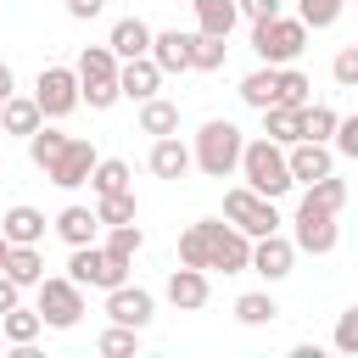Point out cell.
<instances>
[{
    "mask_svg": "<svg viewBox=\"0 0 358 358\" xmlns=\"http://www.w3.org/2000/svg\"><path fill=\"white\" fill-rule=\"evenodd\" d=\"M95 347H101L106 358H134V347H140V330H134V324H112V330H106Z\"/></svg>",
    "mask_w": 358,
    "mask_h": 358,
    "instance_id": "36",
    "label": "cell"
},
{
    "mask_svg": "<svg viewBox=\"0 0 358 358\" xmlns=\"http://www.w3.org/2000/svg\"><path fill=\"white\" fill-rule=\"evenodd\" d=\"M241 101H246V106H257V112H263V106H274V101H280V67H268V62H263L257 73H246V78H241Z\"/></svg>",
    "mask_w": 358,
    "mask_h": 358,
    "instance_id": "23",
    "label": "cell"
},
{
    "mask_svg": "<svg viewBox=\"0 0 358 358\" xmlns=\"http://www.w3.org/2000/svg\"><path fill=\"white\" fill-rule=\"evenodd\" d=\"M224 56H229V39H218V34H196V56H190L196 73H218Z\"/></svg>",
    "mask_w": 358,
    "mask_h": 358,
    "instance_id": "34",
    "label": "cell"
},
{
    "mask_svg": "<svg viewBox=\"0 0 358 358\" xmlns=\"http://www.w3.org/2000/svg\"><path fill=\"white\" fill-rule=\"evenodd\" d=\"M151 313H157V296H151L145 285H129V280H123V285L106 291V319H112V324H134V330H145Z\"/></svg>",
    "mask_w": 358,
    "mask_h": 358,
    "instance_id": "11",
    "label": "cell"
},
{
    "mask_svg": "<svg viewBox=\"0 0 358 358\" xmlns=\"http://www.w3.org/2000/svg\"><path fill=\"white\" fill-rule=\"evenodd\" d=\"M336 123H341V117H336L324 101H308V106H302V140H336Z\"/></svg>",
    "mask_w": 358,
    "mask_h": 358,
    "instance_id": "32",
    "label": "cell"
},
{
    "mask_svg": "<svg viewBox=\"0 0 358 358\" xmlns=\"http://www.w3.org/2000/svg\"><path fill=\"white\" fill-rule=\"evenodd\" d=\"M190 6H196V34L229 39L235 22H241V0H190Z\"/></svg>",
    "mask_w": 358,
    "mask_h": 358,
    "instance_id": "20",
    "label": "cell"
},
{
    "mask_svg": "<svg viewBox=\"0 0 358 358\" xmlns=\"http://www.w3.org/2000/svg\"><path fill=\"white\" fill-rule=\"evenodd\" d=\"M224 218H229L235 229H246L252 241H257V235H274V229H280L274 196H257L252 185H235V190H224Z\"/></svg>",
    "mask_w": 358,
    "mask_h": 358,
    "instance_id": "6",
    "label": "cell"
},
{
    "mask_svg": "<svg viewBox=\"0 0 358 358\" xmlns=\"http://www.w3.org/2000/svg\"><path fill=\"white\" fill-rule=\"evenodd\" d=\"M179 263H190V268H207V229H201V224H190V229L179 235Z\"/></svg>",
    "mask_w": 358,
    "mask_h": 358,
    "instance_id": "39",
    "label": "cell"
},
{
    "mask_svg": "<svg viewBox=\"0 0 358 358\" xmlns=\"http://www.w3.org/2000/svg\"><path fill=\"white\" fill-rule=\"evenodd\" d=\"M95 213H101V224H134L140 201H134V190H117V196H95Z\"/></svg>",
    "mask_w": 358,
    "mask_h": 358,
    "instance_id": "35",
    "label": "cell"
},
{
    "mask_svg": "<svg viewBox=\"0 0 358 358\" xmlns=\"http://www.w3.org/2000/svg\"><path fill=\"white\" fill-rule=\"evenodd\" d=\"M235 319L241 324H274L280 319V302L268 291H246V296H235Z\"/></svg>",
    "mask_w": 358,
    "mask_h": 358,
    "instance_id": "30",
    "label": "cell"
},
{
    "mask_svg": "<svg viewBox=\"0 0 358 358\" xmlns=\"http://www.w3.org/2000/svg\"><path fill=\"white\" fill-rule=\"evenodd\" d=\"M330 78H336L341 90H358V45H341V50H336V62H330Z\"/></svg>",
    "mask_w": 358,
    "mask_h": 358,
    "instance_id": "40",
    "label": "cell"
},
{
    "mask_svg": "<svg viewBox=\"0 0 358 358\" xmlns=\"http://www.w3.org/2000/svg\"><path fill=\"white\" fill-rule=\"evenodd\" d=\"M17 302H22V285H17V280H11L6 268H0V313H11Z\"/></svg>",
    "mask_w": 358,
    "mask_h": 358,
    "instance_id": "45",
    "label": "cell"
},
{
    "mask_svg": "<svg viewBox=\"0 0 358 358\" xmlns=\"http://www.w3.org/2000/svg\"><path fill=\"white\" fill-rule=\"evenodd\" d=\"M196 168L207 173V179H229V173H241V151H246V134L229 123V117H207L201 129H196Z\"/></svg>",
    "mask_w": 358,
    "mask_h": 358,
    "instance_id": "1",
    "label": "cell"
},
{
    "mask_svg": "<svg viewBox=\"0 0 358 358\" xmlns=\"http://www.w3.org/2000/svg\"><path fill=\"white\" fill-rule=\"evenodd\" d=\"M6 274H11L17 285H39V280H45V257H39V246H11Z\"/></svg>",
    "mask_w": 358,
    "mask_h": 358,
    "instance_id": "29",
    "label": "cell"
},
{
    "mask_svg": "<svg viewBox=\"0 0 358 358\" xmlns=\"http://www.w3.org/2000/svg\"><path fill=\"white\" fill-rule=\"evenodd\" d=\"M291 241H296V252H308V257L336 252V241H341L336 213H330V207H319L313 196H302V201H296V218H291Z\"/></svg>",
    "mask_w": 358,
    "mask_h": 358,
    "instance_id": "5",
    "label": "cell"
},
{
    "mask_svg": "<svg viewBox=\"0 0 358 358\" xmlns=\"http://www.w3.org/2000/svg\"><path fill=\"white\" fill-rule=\"evenodd\" d=\"M162 78H168V73H162L151 56H134V62H123V67H117V84H123V95H129V101H151V95L162 90Z\"/></svg>",
    "mask_w": 358,
    "mask_h": 358,
    "instance_id": "17",
    "label": "cell"
},
{
    "mask_svg": "<svg viewBox=\"0 0 358 358\" xmlns=\"http://www.w3.org/2000/svg\"><path fill=\"white\" fill-rule=\"evenodd\" d=\"M241 179H246L257 196H274V201L296 185V179H291V157H285V145L268 140V134L246 140V151H241Z\"/></svg>",
    "mask_w": 358,
    "mask_h": 358,
    "instance_id": "2",
    "label": "cell"
},
{
    "mask_svg": "<svg viewBox=\"0 0 358 358\" xmlns=\"http://www.w3.org/2000/svg\"><path fill=\"white\" fill-rule=\"evenodd\" d=\"M291 263H296V241H285L280 229L252 241V274H263V280H285Z\"/></svg>",
    "mask_w": 358,
    "mask_h": 358,
    "instance_id": "12",
    "label": "cell"
},
{
    "mask_svg": "<svg viewBox=\"0 0 358 358\" xmlns=\"http://www.w3.org/2000/svg\"><path fill=\"white\" fill-rule=\"evenodd\" d=\"M207 296H213V285H207V268H190V263H179V268L168 274V302H173L179 313H196V308H207Z\"/></svg>",
    "mask_w": 358,
    "mask_h": 358,
    "instance_id": "14",
    "label": "cell"
},
{
    "mask_svg": "<svg viewBox=\"0 0 358 358\" xmlns=\"http://www.w3.org/2000/svg\"><path fill=\"white\" fill-rule=\"evenodd\" d=\"M0 330H6V347H28V341H39V330H45V319H39V308H11V313H0Z\"/></svg>",
    "mask_w": 358,
    "mask_h": 358,
    "instance_id": "27",
    "label": "cell"
},
{
    "mask_svg": "<svg viewBox=\"0 0 358 358\" xmlns=\"http://www.w3.org/2000/svg\"><path fill=\"white\" fill-rule=\"evenodd\" d=\"M263 134L280 140V145H296L302 140V106H263Z\"/></svg>",
    "mask_w": 358,
    "mask_h": 358,
    "instance_id": "26",
    "label": "cell"
},
{
    "mask_svg": "<svg viewBox=\"0 0 358 358\" xmlns=\"http://www.w3.org/2000/svg\"><path fill=\"white\" fill-rule=\"evenodd\" d=\"M190 56H196V34H185V28H162L151 39V62L162 73H190Z\"/></svg>",
    "mask_w": 358,
    "mask_h": 358,
    "instance_id": "15",
    "label": "cell"
},
{
    "mask_svg": "<svg viewBox=\"0 0 358 358\" xmlns=\"http://www.w3.org/2000/svg\"><path fill=\"white\" fill-rule=\"evenodd\" d=\"M145 162H151L157 179H185V173L196 168V151H190L179 134H162V140H151V157H145Z\"/></svg>",
    "mask_w": 358,
    "mask_h": 358,
    "instance_id": "16",
    "label": "cell"
},
{
    "mask_svg": "<svg viewBox=\"0 0 358 358\" xmlns=\"http://www.w3.org/2000/svg\"><path fill=\"white\" fill-rule=\"evenodd\" d=\"M67 140H73V134H62V129H45V123H39V129L28 134V157H34V168H50V162L62 157V145H67Z\"/></svg>",
    "mask_w": 358,
    "mask_h": 358,
    "instance_id": "31",
    "label": "cell"
},
{
    "mask_svg": "<svg viewBox=\"0 0 358 358\" xmlns=\"http://www.w3.org/2000/svg\"><path fill=\"white\" fill-rule=\"evenodd\" d=\"M201 229H207V268H224V274L252 268V235L246 229L218 224V218H201Z\"/></svg>",
    "mask_w": 358,
    "mask_h": 358,
    "instance_id": "8",
    "label": "cell"
},
{
    "mask_svg": "<svg viewBox=\"0 0 358 358\" xmlns=\"http://www.w3.org/2000/svg\"><path fill=\"white\" fill-rule=\"evenodd\" d=\"M140 134H151V140L179 134V106H173V101H162V95L140 101Z\"/></svg>",
    "mask_w": 358,
    "mask_h": 358,
    "instance_id": "25",
    "label": "cell"
},
{
    "mask_svg": "<svg viewBox=\"0 0 358 358\" xmlns=\"http://www.w3.org/2000/svg\"><path fill=\"white\" fill-rule=\"evenodd\" d=\"M285 157H291V179L296 185H313L324 173H336V157H330L324 140H296V145H285Z\"/></svg>",
    "mask_w": 358,
    "mask_h": 358,
    "instance_id": "13",
    "label": "cell"
},
{
    "mask_svg": "<svg viewBox=\"0 0 358 358\" xmlns=\"http://www.w3.org/2000/svg\"><path fill=\"white\" fill-rule=\"evenodd\" d=\"M67 274L78 280V285H95V291H112V285H123L129 280V257H112L106 246H73V257H67Z\"/></svg>",
    "mask_w": 358,
    "mask_h": 358,
    "instance_id": "7",
    "label": "cell"
},
{
    "mask_svg": "<svg viewBox=\"0 0 358 358\" xmlns=\"http://www.w3.org/2000/svg\"><path fill=\"white\" fill-rule=\"evenodd\" d=\"M101 11H106V0H67V17H78V22H90Z\"/></svg>",
    "mask_w": 358,
    "mask_h": 358,
    "instance_id": "46",
    "label": "cell"
},
{
    "mask_svg": "<svg viewBox=\"0 0 358 358\" xmlns=\"http://www.w3.org/2000/svg\"><path fill=\"white\" fill-rule=\"evenodd\" d=\"M6 257H11V241H6V229H0V268H6Z\"/></svg>",
    "mask_w": 358,
    "mask_h": 358,
    "instance_id": "48",
    "label": "cell"
},
{
    "mask_svg": "<svg viewBox=\"0 0 358 358\" xmlns=\"http://www.w3.org/2000/svg\"><path fill=\"white\" fill-rule=\"evenodd\" d=\"M95 162H101V157H95V145L73 134V140L62 145V157H56V162L45 168V179H50V185H62V190H78V185H90Z\"/></svg>",
    "mask_w": 358,
    "mask_h": 358,
    "instance_id": "10",
    "label": "cell"
},
{
    "mask_svg": "<svg viewBox=\"0 0 358 358\" xmlns=\"http://www.w3.org/2000/svg\"><path fill=\"white\" fill-rule=\"evenodd\" d=\"M352 95H358V90H352Z\"/></svg>",
    "mask_w": 358,
    "mask_h": 358,
    "instance_id": "50",
    "label": "cell"
},
{
    "mask_svg": "<svg viewBox=\"0 0 358 358\" xmlns=\"http://www.w3.org/2000/svg\"><path fill=\"white\" fill-rule=\"evenodd\" d=\"M50 229H56V235H62L67 246H90V241L101 235V213H95V207H78V201H73V207H62V213L50 218Z\"/></svg>",
    "mask_w": 358,
    "mask_h": 358,
    "instance_id": "19",
    "label": "cell"
},
{
    "mask_svg": "<svg viewBox=\"0 0 358 358\" xmlns=\"http://www.w3.org/2000/svg\"><path fill=\"white\" fill-rule=\"evenodd\" d=\"M84 101H90V112H106V106L123 101V84H117V78H106V84H84Z\"/></svg>",
    "mask_w": 358,
    "mask_h": 358,
    "instance_id": "41",
    "label": "cell"
},
{
    "mask_svg": "<svg viewBox=\"0 0 358 358\" xmlns=\"http://www.w3.org/2000/svg\"><path fill=\"white\" fill-rule=\"evenodd\" d=\"M151 39H157V34H151V28L140 22V17H117V22H112V39H106V45H112V50H117L123 62H134V56H151Z\"/></svg>",
    "mask_w": 358,
    "mask_h": 358,
    "instance_id": "21",
    "label": "cell"
},
{
    "mask_svg": "<svg viewBox=\"0 0 358 358\" xmlns=\"http://www.w3.org/2000/svg\"><path fill=\"white\" fill-rule=\"evenodd\" d=\"M112 257H140V246H145V235H140V224H106V241H101Z\"/></svg>",
    "mask_w": 358,
    "mask_h": 358,
    "instance_id": "33",
    "label": "cell"
},
{
    "mask_svg": "<svg viewBox=\"0 0 358 358\" xmlns=\"http://www.w3.org/2000/svg\"><path fill=\"white\" fill-rule=\"evenodd\" d=\"M0 229H6L11 246H39V241H45V213L28 207V201H17V207L0 213Z\"/></svg>",
    "mask_w": 358,
    "mask_h": 358,
    "instance_id": "18",
    "label": "cell"
},
{
    "mask_svg": "<svg viewBox=\"0 0 358 358\" xmlns=\"http://www.w3.org/2000/svg\"><path fill=\"white\" fill-rule=\"evenodd\" d=\"M0 347H6V330H0Z\"/></svg>",
    "mask_w": 358,
    "mask_h": 358,
    "instance_id": "49",
    "label": "cell"
},
{
    "mask_svg": "<svg viewBox=\"0 0 358 358\" xmlns=\"http://www.w3.org/2000/svg\"><path fill=\"white\" fill-rule=\"evenodd\" d=\"M308 22L302 17H268V22H252V50H257V62H268V67H291L302 50H308Z\"/></svg>",
    "mask_w": 358,
    "mask_h": 358,
    "instance_id": "3",
    "label": "cell"
},
{
    "mask_svg": "<svg viewBox=\"0 0 358 358\" xmlns=\"http://www.w3.org/2000/svg\"><path fill=\"white\" fill-rule=\"evenodd\" d=\"M241 17H252V22H268V17H280V0H241Z\"/></svg>",
    "mask_w": 358,
    "mask_h": 358,
    "instance_id": "44",
    "label": "cell"
},
{
    "mask_svg": "<svg viewBox=\"0 0 358 358\" xmlns=\"http://www.w3.org/2000/svg\"><path fill=\"white\" fill-rule=\"evenodd\" d=\"M90 190H95V196L134 190V179H129V162H123V157H101V162H95V173H90Z\"/></svg>",
    "mask_w": 358,
    "mask_h": 358,
    "instance_id": "28",
    "label": "cell"
},
{
    "mask_svg": "<svg viewBox=\"0 0 358 358\" xmlns=\"http://www.w3.org/2000/svg\"><path fill=\"white\" fill-rule=\"evenodd\" d=\"M0 123H6V134H22V140H28V134L45 123V112H39L34 95H11V101L0 106Z\"/></svg>",
    "mask_w": 358,
    "mask_h": 358,
    "instance_id": "24",
    "label": "cell"
},
{
    "mask_svg": "<svg viewBox=\"0 0 358 358\" xmlns=\"http://www.w3.org/2000/svg\"><path fill=\"white\" fill-rule=\"evenodd\" d=\"M11 95H17V78H11V67H6V62H0V106H6V101H11Z\"/></svg>",
    "mask_w": 358,
    "mask_h": 358,
    "instance_id": "47",
    "label": "cell"
},
{
    "mask_svg": "<svg viewBox=\"0 0 358 358\" xmlns=\"http://www.w3.org/2000/svg\"><path fill=\"white\" fill-rule=\"evenodd\" d=\"M336 151H341V157H352V162H358V112H352V117H341V123H336Z\"/></svg>",
    "mask_w": 358,
    "mask_h": 358,
    "instance_id": "43",
    "label": "cell"
},
{
    "mask_svg": "<svg viewBox=\"0 0 358 358\" xmlns=\"http://www.w3.org/2000/svg\"><path fill=\"white\" fill-rule=\"evenodd\" d=\"M34 101H39V112L56 123V117H67L78 101H84V84H78V67H39V84H34Z\"/></svg>",
    "mask_w": 358,
    "mask_h": 358,
    "instance_id": "9",
    "label": "cell"
},
{
    "mask_svg": "<svg viewBox=\"0 0 358 358\" xmlns=\"http://www.w3.org/2000/svg\"><path fill=\"white\" fill-rule=\"evenodd\" d=\"M341 6H347V0H296V17H302L308 28H336Z\"/></svg>",
    "mask_w": 358,
    "mask_h": 358,
    "instance_id": "37",
    "label": "cell"
},
{
    "mask_svg": "<svg viewBox=\"0 0 358 358\" xmlns=\"http://www.w3.org/2000/svg\"><path fill=\"white\" fill-rule=\"evenodd\" d=\"M34 291H39L34 308H39V319H45L50 330H73V324L84 319V285H78L73 274H45Z\"/></svg>",
    "mask_w": 358,
    "mask_h": 358,
    "instance_id": "4",
    "label": "cell"
},
{
    "mask_svg": "<svg viewBox=\"0 0 358 358\" xmlns=\"http://www.w3.org/2000/svg\"><path fill=\"white\" fill-rule=\"evenodd\" d=\"M308 73H296V67H280V106H308Z\"/></svg>",
    "mask_w": 358,
    "mask_h": 358,
    "instance_id": "38",
    "label": "cell"
},
{
    "mask_svg": "<svg viewBox=\"0 0 358 358\" xmlns=\"http://www.w3.org/2000/svg\"><path fill=\"white\" fill-rule=\"evenodd\" d=\"M117 67H123V56L112 45H84L78 50V84H106V78H117Z\"/></svg>",
    "mask_w": 358,
    "mask_h": 358,
    "instance_id": "22",
    "label": "cell"
},
{
    "mask_svg": "<svg viewBox=\"0 0 358 358\" xmlns=\"http://www.w3.org/2000/svg\"><path fill=\"white\" fill-rule=\"evenodd\" d=\"M330 341H336V352H358V302L336 319V336H330Z\"/></svg>",
    "mask_w": 358,
    "mask_h": 358,
    "instance_id": "42",
    "label": "cell"
}]
</instances>
